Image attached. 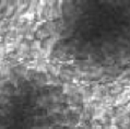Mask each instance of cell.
Instances as JSON below:
<instances>
[{
    "label": "cell",
    "instance_id": "1",
    "mask_svg": "<svg viewBox=\"0 0 130 129\" xmlns=\"http://www.w3.org/2000/svg\"><path fill=\"white\" fill-rule=\"evenodd\" d=\"M130 101V88H127L125 91H122L120 94H118L117 99L115 100V105L120 106L128 103Z\"/></svg>",
    "mask_w": 130,
    "mask_h": 129
},
{
    "label": "cell",
    "instance_id": "2",
    "mask_svg": "<svg viewBox=\"0 0 130 129\" xmlns=\"http://www.w3.org/2000/svg\"><path fill=\"white\" fill-rule=\"evenodd\" d=\"M103 72H104V68L99 67V68H97V69H95V70L90 71V72H89V78H90V79H96V78H100V77H102Z\"/></svg>",
    "mask_w": 130,
    "mask_h": 129
},
{
    "label": "cell",
    "instance_id": "3",
    "mask_svg": "<svg viewBox=\"0 0 130 129\" xmlns=\"http://www.w3.org/2000/svg\"><path fill=\"white\" fill-rule=\"evenodd\" d=\"M91 99H92V101H99V100L102 99V91H101L100 87H96L94 90H93Z\"/></svg>",
    "mask_w": 130,
    "mask_h": 129
},
{
    "label": "cell",
    "instance_id": "4",
    "mask_svg": "<svg viewBox=\"0 0 130 129\" xmlns=\"http://www.w3.org/2000/svg\"><path fill=\"white\" fill-rule=\"evenodd\" d=\"M105 108L102 106H97L95 108V113H94V116H93V118L94 119H99V118H102L104 115H105Z\"/></svg>",
    "mask_w": 130,
    "mask_h": 129
},
{
    "label": "cell",
    "instance_id": "5",
    "mask_svg": "<svg viewBox=\"0 0 130 129\" xmlns=\"http://www.w3.org/2000/svg\"><path fill=\"white\" fill-rule=\"evenodd\" d=\"M37 7H36V9H37V17L38 19H41L42 18V14H43V10H44L45 6L47 5V2L46 1H41V2H37Z\"/></svg>",
    "mask_w": 130,
    "mask_h": 129
},
{
    "label": "cell",
    "instance_id": "6",
    "mask_svg": "<svg viewBox=\"0 0 130 129\" xmlns=\"http://www.w3.org/2000/svg\"><path fill=\"white\" fill-rule=\"evenodd\" d=\"M49 35H50V34L48 33V31L46 30V28H43V30H39V31H38L37 37L41 38V39H44V38H46V37H48Z\"/></svg>",
    "mask_w": 130,
    "mask_h": 129
},
{
    "label": "cell",
    "instance_id": "7",
    "mask_svg": "<svg viewBox=\"0 0 130 129\" xmlns=\"http://www.w3.org/2000/svg\"><path fill=\"white\" fill-rule=\"evenodd\" d=\"M36 68H37V71H41V72H46L47 71V63H46L45 61H41L37 66H36Z\"/></svg>",
    "mask_w": 130,
    "mask_h": 129
},
{
    "label": "cell",
    "instance_id": "8",
    "mask_svg": "<svg viewBox=\"0 0 130 129\" xmlns=\"http://www.w3.org/2000/svg\"><path fill=\"white\" fill-rule=\"evenodd\" d=\"M37 103H38L39 106H47L48 98H47V96H41V98L37 100Z\"/></svg>",
    "mask_w": 130,
    "mask_h": 129
},
{
    "label": "cell",
    "instance_id": "9",
    "mask_svg": "<svg viewBox=\"0 0 130 129\" xmlns=\"http://www.w3.org/2000/svg\"><path fill=\"white\" fill-rule=\"evenodd\" d=\"M104 71H105V72H107V73H109V74H115V73H117V72H118L119 69H118L117 67L109 66V67L105 68V69H104Z\"/></svg>",
    "mask_w": 130,
    "mask_h": 129
},
{
    "label": "cell",
    "instance_id": "10",
    "mask_svg": "<svg viewBox=\"0 0 130 129\" xmlns=\"http://www.w3.org/2000/svg\"><path fill=\"white\" fill-rule=\"evenodd\" d=\"M27 51H28V45H27V44H25V43H23V44L21 45V47H20V52H19V55H22V54L26 53Z\"/></svg>",
    "mask_w": 130,
    "mask_h": 129
},
{
    "label": "cell",
    "instance_id": "11",
    "mask_svg": "<svg viewBox=\"0 0 130 129\" xmlns=\"http://www.w3.org/2000/svg\"><path fill=\"white\" fill-rule=\"evenodd\" d=\"M121 91H122V88L121 87H116V88H114L113 90L110 91V94H113V95H118V94H120L121 93Z\"/></svg>",
    "mask_w": 130,
    "mask_h": 129
},
{
    "label": "cell",
    "instance_id": "12",
    "mask_svg": "<svg viewBox=\"0 0 130 129\" xmlns=\"http://www.w3.org/2000/svg\"><path fill=\"white\" fill-rule=\"evenodd\" d=\"M103 102L104 104H110V103H113L114 102V99H113V96H104V99H103Z\"/></svg>",
    "mask_w": 130,
    "mask_h": 129
},
{
    "label": "cell",
    "instance_id": "13",
    "mask_svg": "<svg viewBox=\"0 0 130 129\" xmlns=\"http://www.w3.org/2000/svg\"><path fill=\"white\" fill-rule=\"evenodd\" d=\"M109 129H118V127L116 126V125H111V126L109 127Z\"/></svg>",
    "mask_w": 130,
    "mask_h": 129
}]
</instances>
